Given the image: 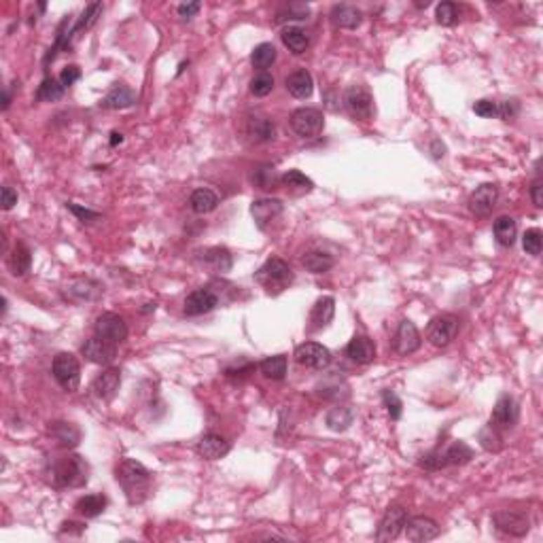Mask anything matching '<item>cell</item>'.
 Wrapping results in <instances>:
<instances>
[{
	"mask_svg": "<svg viewBox=\"0 0 543 543\" xmlns=\"http://www.w3.org/2000/svg\"><path fill=\"white\" fill-rule=\"evenodd\" d=\"M115 478L119 482V486L123 488L128 501L132 505H140L147 497H149V490H151V471L138 463V461H132V459H126L117 471H115Z\"/></svg>",
	"mask_w": 543,
	"mask_h": 543,
	"instance_id": "1",
	"label": "cell"
},
{
	"mask_svg": "<svg viewBox=\"0 0 543 543\" xmlns=\"http://www.w3.org/2000/svg\"><path fill=\"white\" fill-rule=\"evenodd\" d=\"M47 478L58 488H79V486L87 484L89 467H87V463L81 457L68 455V457L53 459L49 463Z\"/></svg>",
	"mask_w": 543,
	"mask_h": 543,
	"instance_id": "2",
	"label": "cell"
},
{
	"mask_svg": "<svg viewBox=\"0 0 543 543\" xmlns=\"http://www.w3.org/2000/svg\"><path fill=\"white\" fill-rule=\"evenodd\" d=\"M293 279H295V274H293V269L289 267V263L279 259V257L267 259L255 272V283L259 287H263L272 295H279L285 289H289L293 285Z\"/></svg>",
	"mask_w": 543,
	"mask_h": 543,
	"instance_id": "3",
	"label": "cell"
},
{
	"mask_svg": "<svg viewBox=\"0 0 543 543\" xmlns=\"http://www.w3.org/2000/svg\"><path fill=\"white\" fill-rule=\"evenodd\" d=\"M344 107L356 121H370L374 115V98L366 85H350L344 94Z\"/></svg>",
	"mask_w": 543,
	"mask_h": 543,
	"instance_id": "4",
	"label": "cell"
},
{
	"mask_svg": "<svg viewBox=\"0 0 543 543\" xmlns=\"http://www.w3.org/2000/svg\"><path fill=\"white\" fill-rule=\"evenodd\" d=\"M51 372H53V378L58 380V384L72 393L79 389V382H81V366H79V358L70 352H60L55 358H53V366H51Z\"/></svg>",
	"mask_w": 543,
	"mask_h": 543,
	"instance_id": "5",
	"label": "cell"
},
{
	"mask_svg": "<svg viewBox=\"0 0 543 543\" xmlns=\"http://www.w3.org/2000/svg\"><path fill=\"white\" fill-rule=\"evenodd\" d=\"M325 117L319 109H297L291 115V128L302 138H314L323 132Z\"/></svg>",
	"mask_w": 543,
	"mask_h": 543,
	"instance_id": "6",
	"label": "cell"
},
{
	"mask_svg": "<svg viewBox=\"0 0 543 543\" xmlns=\"http://www.w3.org/2000/svg\"><path fill=\"white\" fill-rule=\"evenodd\" d=\"M295 361L308 370H325L331 363V352L323 344L304 342L295 348Z\"/></svg>",
	"mask_w": 543,
	"mask_h": 543,
	"instance_id": "7",
	"label": "cell"
},
{
	"mask_svg": "<svg viewBox=\"0 0 543 543\" xmlns=\"http://www.w3.org/2000/svg\"><path fill=\"white\" fill-rule=\"evenodd\" d=\"M459 331V319L452 316V314H441V316H435L431 323H429V329H427V340L437 346V348H443L448 346L452 340H455Z\"/></svg>",
	"mask_w": 543,
	"mask_h": 543,
	"instance_id": "8",
	"label": "cell"
},
{
	"mask_svg": "<svg viewBox=\"0 0 543 543\" xmlns=\"http://www.w3.org/2000/svg\"><path fill=\"white\" fill-rule=\"evenodd\" d=\"M64 300L74 302V304H83V302H94L102 295V287L96 281L89 279H74L70 281L64 289H62Z\"/></svg>",
	"mask_w": 543,
	"mask_h": 543,
	"instance_id": "9",
	"label": "cell"
},
{
	"mask_svg": "<svg viewBox=\"0 0 543 543\" xmlns=\"http://www.w3.org/2000/svg\"><path fill=\"white\" fill-rule=\"evenodd\" d=\"M96 335L111 342V344H119L128 337V325L126 321L115 314V312H105L98 321H96Z\"/></svg>",
	"mask_w": 543,
	"mask_h": 543,
	"instance_id": "10",
	"label": "cell"
},
{
	"mask_svg": "<svg viewBox=\"0 0 543 543\" xmlns=\"http://www.w3.org/2000/svg\"><path fill=\"white\" fill-rule=\"evenodd\" d=\"M497 200H499V189L497 185L492 183H486V185H480L471 196H469V213L476 215V217H488L495 206H497Z\"/></svg>",
	"mask_w": 543,
	"mask_h": 543,
	"instance_id": "11",
	"label": "cell"
},
{
	"mask_svg": "<svg viewBox=\"0 0 543 543\" xmlns=\"http://www.w3.org/2000/svg\"><path fill=\"white\" fill-rule=\"evenodd\" d=\"M405 520H408V514L401 505H391L384 514V518L380 520V526H378V532H376V539L380 543L384 541H393L401 528L405 526Z\"/></svg>",
	"mask_w": 543,
	"mask_h": 543,
	"instance_id": "12",
	"label": "cell"
},
{
	"mask_svg": "<svg viewBox=\"0 0 543 543\" xmlns=\"http://www.w3.org/2000/svg\"><path fill=\"white\" fill-rule=\"evenodd\" d=\"M217 306H219V295L213 289L204 287V289H196L194 293L187 295L183 310L187 316H202V314L213 312Z\"/></svg>",
	"mask_w": 543,
	"mask_h": 543,
	"instance_id": "13",
	"label": "cell"
},
{
	"mask_svg": "<svg viewBox=\"0 0 543 543\" xmlns=\"http://www.w3.org/2000/svg\"><path fill=\"white\" fill-rule=\"evenodd\" d=\"M495 524L499 530L511 535V537H524L530 528V520L528 516L520 514V511H509V509H501L492 516Z\"/></svg>",
	"mask_w": 543,
	"mask_h": 543,
	"instance_id": "14",
	"label": "cell"
},
{
	"mask_svg": "<svg viewBox=\"0 0 543 543\" xmlns=\"http://www.w3.org/2000/svg\"><path fill=\"white\" fill-rule=\"evenodd\" d=\"M81 352H83V356H85L87 361H92V363H96V366H109V363H113V358H115V354H117L115 344H111V342H107V340H102V337H98V335L92 337V340H87V342L83 344Z\"/></svg>",
	"mask_w": 543,
	"mask_h": 543,
	"instance_id": "15",
	"label": "cell"
},
{
	"mask_svg": "<svg viewBox=\"0 0 543 543\" xmlns=\"http://www.w3.org/2000/svg\"><path fill=\"white\" fill-rule=\"evenodd\" d=\"M285 210V204L276 198H261L250 204V215L259 229H265L267 223H272L276 217H281Z\"/></svg>",
	"mask_w": 543,
	"mask_h": 543,
	"instance_id": "16",
	"label": "cell"
},
{
	"mask_svg": "<svg viewBox=\"0 0 543 543\" xmlns=\"http://www.w3.org/2000/svg\"><path fill=\"white\" fill-rule=\"evenodd\" d=\"M393 346H395V352L399 356H408V354H412L420 348V333H418V329L412 321L405 319V321L399 323Z\"/></svg>",
	"mask_w": 543,
	"mask_h": 543,
	"instance_id": "17",
	"label": "cell"
},
{
	"mask_svg": "<svg viewBox=\"0 0 543 543\" xmlns=\"http://www.w3.org/2000/svg\"><path fill=\"white\" fill-rule=\"evenodd\" d=\"M518 422V403L514 401V397L503 395L490 416V427L495 429H511Z\"/></svg>",
	"mask_w": 543,
	"mask_h": 543,
	"instance_id": "18",
	"label": "cell"
},
{
	"mask_svg": "<svg viewBox=\"0 0 543 543\" xmlns=\"http://www.w3.org/2000/svg\"><path fill=\"white\" fill-rule=\"evenodd\" d=\"M229 450H232V443H229L225 437L215 435V433L204 435V437L196 443V452H198L202 459H208V461H219V459H223Z\"/></svg>",
	"mask_w": 543,
	"mask_h": 543,
	"instance_id": "19",
	"label": "cell"
},
{
	"mask_svg": "<svg viewBox=\"0 0 543 543\" xmlns=\"http://www.w3.org/2000/svg\"><path fill=\"white\" fill-rule=\"evenodd\" d=\"M198 257H200L202 265L208 267L210 272H215V274H225V272H229L232 265H234L232 253H229L225 246H210V248H204Z\"/></svg>",
	"mask_w": 543,
	"mask_h": 543,
	"instance_id": "20",
	"label": "cell"
},
{
	"mask_svg": "<svg viewBox=\"0 0 543 543\" xmlns=\"http://www.w3.org/2000/svg\"><path fill=\"white\" fill-rule=\"evenodd\" d=\"M346 356L356 366H368L376 358V344L368 335H356L346 346Z\"/></svg>",
	"mask_w": 543,
	"mask_h": 543,
	"instance_id": "21",
	"label": "cell"
},
{
	"mask_svg": "<svg viewBox=\"0 0 543 543\" xmlns=\"http://www.w3.org/2000/svg\"><path fill=\"white\" fill-rule=\"evenodd\" d=\"M405 535L410 541H431L439 535V526L435 520L424 518V516H416L412 520H405Z\"/></svg>",
	"mask_w": 543,
	"mask_h": 543,
	"instance_id": "22",
	"label": "cell"
},
{
	"mask_svg": "<svg viewBox=\"0 0 543 543\" xmlns=\"http://www.w3.org/2000/svg\"><path fill=\"white\" fill-rule=\"evenodd\" d=\"M287 89L289 94L293 98H300V100H306L312 96L314 92V81H312V74L306 70V68H300L295 72H291L287 76Z\"/></svg>",
	"mask_w": 543,
	"mask_h": 543,
	"instance_id": "23",
	"label": "cell"
},
{
	"mask_svg": "<svg viewBox=\"0 0 543 543\" xmlns=\"http://www.w3.org/2000/svg\"><path fill=\"white\" fill-rule=\"evenodd\" d=\"M333 314H335V300L329 297V295L319 297L316 304L312 306V312H310V329L312 331L325 329L333 321Z\"/></svg>",
	"mask_w": 543,
	"mask_h": 543,
	"instance_id": "24",
	"label": "cell"
},
{
	"mask_svg": "<svg viewBox=\"0 0 543 543\" xmlns=\"http://www.w3.org/2000/svg\"><path fill=\"white\" fill-rule=\"evenodd\" d=\"M361 22H363V13H361V9H356L352 5H335L331 9V24L335 28L354 30V28L361 26Z\"/></svg>",
	"mask_w": 543,
	"mask_h": 543,
	"instance_id": "25",
	"label": "cell"
},
{
	"mask_svg": "<svg viewBox=\"0 0 543 543\" xmlns=\"http://www.w3.org/2000/svg\"><path fill=\"white\" fill-rule=\"evenodd\" d=\"M246 134L255 142H272L276 138V126L267 117H248L246 119Z\"/></svg>",
	"mask_w": 543,
	"mask_h": 543,
	"instance_id": "26",
	"label": "cell"
},
{
	"mask_svg": "<svg viewBox=\"0 0 543 543\" xmlns=\"http://www.w3.org/2000/svg\"><path fill=\"white\" fill-rule=\"evenodd\" d=\"M100 105L111 111H123V109H130L136 105V94L126 85H115Z\"/></svg>",
	"mask_w": 543,
	"mask_h": 543,
	"instance_id": "27",
	"label": "cell"
},
{
	"mask_svg": "<svg viewBox=\"0 0 543 543\" xmlns=\"http://www.w3.org/2000/svg\"><path fill=\"white\" fill-rule=\"evenodd\" d=\"M119 384H121V374L117 372V370H107V372H102L96 380H94V393L100 397V399H105V401H109V399H113L115 397V393L119 391Z\"/></svg>",
	"mask_w": 543,
	"mask_h": 543,
	"instance_id": "28",
	"label": "cell"
},
{
	"mask_svg": "<svg viewBox=\"0 0 543 543\" xmlns=\"http://www.w3.org/2000/svg\"><path fill=\"white\" fill-rule=\"evenodd\" d=\"M302 265L312 272V274H323V272H329L335 265L333 255H329L327 250H310L302 257Z\"/></svg>",
	"mask_w": 543,
	"mask_h": 543,
	"instance_id": "29",
	"label": "cell"
},
{
	"mask_svg": "<svg viewBox=\"0 0 543 543\" xmlns=\"http://www.w3.org/2000/svg\"><path fill=\"white\" fill-rule=\"evenodd\" d=\"M189 206L196 215H208L219 206V198L213 189H196L189 198Z\"/></svg>",
	"mask_w": 543,
	"mask_h": 543,
	"instance_id": "30",
	"label": "cell"
},
{
	"mask_svg": "<svg viewBox=\"0 0 543 543\" xmlns=\"http://www.w3.org/2000/svg\"><path fill=\"white\" fill-rule=\"evenodd\" d=\"M492 232H495V238L501 246L509 248L514 246L516 238H518V225H516V219L511 217H499L492 225Z\"/></svg>",
	"mask_w": 543,
	"mask_h": 543,
	"instance_id": "31",
	"label": "cell"
},
{
	"mask_svg": "<svg viewBox=\"0 0 543 543\" xmlns=\"http://www.w3.org/2000/svg\"><path fill=\"white\" fill-rule=\"evenodd\" d=\"M352 420H354V412H352V408H348V405H335V408H331V410L327 412V416H325L327 427H329L331 431H335V433L346 431V429L352 424Z\"/></svg>",
	"mask_w": 543,
	"mask_h": 543,
	"instance_id": "32",
	"label": "cell"
},
{
	"mask_svg": "<svg viewBox=\"0 0 543 543\" xmlns=\"http://www.w3.org/2000/svg\"><path fill=\"white\" fill-rule=\"evenodd\" d=\"M259 370L269 380H283L287 376V356L285 354L267 356V358H263L261 363H259Z\"/></svg>",
	"mask_w": 543,
	"mask_h": 543,
	"instance_id": "33",
	"label": "cell"
},
{
	"mask_svg": "<svg viewBox=\"0 0 543 543\" xmlns=\"http://www.w3.org/2000/svg\"><path fill=\"white\" fill-rule=\"evenodd\" d=\"M441 457H443L445 467H448V465H465L467 461H471L474 450H471L467 443H463V441H455L450 448H445V450L441 452Z\"/></svg>",
	"mask_w": 543,
	"mask_h": 543,
	"instance_id": "34",
	"label": "cell"
},
{
	"mask_svg": "<svg viewBox=\"0 0 543 543\" xmlns=\"http://www.w3.org/2000/svg\"><path fill=\"white\" fill-rule=\"evenodd\" d=\"M283 43H285V47L291 51V53H295V55H302L306 49H308V45H310V41H308V34L302 30V28H293V26H289V28H285L283 30Z\"/></svg>",
	"mask_w": 543,
	"mask_h": 543,
	"instance_id": "35",
	"label": "cell"
},
{
	"mask_svg": "<svg viewBox=\"0 0 543 543\" xmlns=\"http://www.w3.org/2000/svg\"><path fill=\"white\" fill-rule=\"evenodd\" d=\"M51 435L64 448H74L81 439V431L70 422H53L51 424Z\"/></svg>",
	"mask_w": 543,
	"mask_h": 543,
	"instance_id": "36",
	"label": "cell"
},
{
	"mask_svg": "<svg viewBox=\"0 0 543 543\" xmlns=\"http://www.w3.org/2000/svg\"><path fill=\"white\" fill-rule=\"evenodd\" d=\"M105 507H107V497H105V495H87V497L79 499L76 505H74V509H76L81 516H85V518H96V516H100V514L105 511Z\"/></svg>",
	"mask_w": 543,
	"mask_h": 543,
	"instance_id": "37",
	"label": "cell"
},
{
	"mask_svg": "<svg viewBox=\"0 0 543 543\" xmlns=\"http://www.w3.org/2000/svg\"><path fill=\"white\" fill-rule=\"evenodd\" d=\"M281 183H283L287 189L295 192V194H308V192L314 189V183H312V180H310L304 172H300V170H289L287 174H283V176H281Z\"/></svg>",
	"mask_w": 543,
	"mask_h": 543,
	"instance_id": "38",
	"label": "cell"
},
{
	"mask_svg": "<svg viewBox=\"0 0 543 543\" xmlns=\"http://www.w3.org/2000/svg\"><path fill=\"white\" fill-rule=\"evenodd\" d=\"M276 62V47L272 43H261L253 49L250 53V64L253 68H259L265 72V68H269L272 64Z\"/></svg>",
	"mask_w": 543,
	"mask_h": 543,
	"instance_id": "39",
	"label": "cell"
},
{
	"mask_svg": "<svg viewBox=\"0 0 543 543\" xmlns=\"http://www.w3.org/2000/svg\"><path fill=\"white\" fill-rule=\"evenodd\" d=\"M30 261H32V257H30L28 246L22 244V242H18L15 248H13V253L9 255V267L13 269V274H15V276H24L26 272L30 269Z\"/></svg>",
	"mask_w": 543,
	"mask_h": 543,
	"instance_id": "40",
	"label": "cell"
},
{
	"mask_svg": "<svg viewBox=\"0 0 543 543\" xmlns=\"http://www.w3.org/2000/svg\"><path fill=\"white\" fill-rule=\"evenodd\" d=\"M102 15V5L100 3H94V5H87L85 7V11L81 13V20L74 24V28L68 32V39L70 36H76L79 32H83V30H89L92 28L96 22H98V18Z\"/></svg>",
	"mask_w": 543,
	"mask_h": 543,
	"instance_id": "41",
	"label": "cell"
},
{
	"mask_svg": "<svg viewBox=\"0 0 543 543\" xmlns=\"http://www.w3.org/2000/svg\"><path fill=\"white\" fill-rule=\"evenodd\" d=\"M62 96H64V87H62L60 79H49V76L41 83L39 92H36V98L41 102H55Z\"/></svg>",
	"mask_w": 543,
	"mask_h": 543,
	"instance_id": "42",
	"label": "cell"
},
{
	"mask_svg": "<svg viewBox=\"0 0 543 543\" xmlns=\"http://www.w3.org/2000/svg\"><path fill=\"white\" fill-rule=\"evenodd\" d=\"M272 89H274V76H272L269 72H259L253 76L250 81V92L253 96L257 98H265L272 94Z\"/></svg>",
	"mask_w": 543,
	"mask_h": 543,
	"instance_id": "43",
	"label": "cell"
},
{
	"mask_svg": "<svg viewBox=\"0 0 543 543\" xmlns=\"http://www.w3.org/2000/svg\"><path fill=\"white\" fill-rule=\"evenodd\" d=\"M435 18H437L439 26H445V28L457 26L459 24V9H457L455 3H441L435 9Z\"/></svg>",
	"mask_w": 543,
	"mask_h": 543,
	"instance_id": "44",
	"label": "cell"
},
{
	"mask_svg": "<svg viewBox=\"0 0 543 543\" xmlns=\"http://www.w3.org/2000/svg\"><path fill=\"white\" fill-rule=\"evenodd\" d=\"M310 15V9L308 5H300V3H291L287 9H283L276 18L279 24H285V22H302V20H308Z\"/></svg>",
	"mask_w": 543,
	"mask_h": 543,
	"instance_id": "45",
	"label": "cell"
},
{
	"mask_svg": "<svg viewBox=\"0 0 543 543\" xmlns=\"http://www.w3.org/2000/svg\"><path fill=\"white\" fill-rule=\"evenodd\" d=\"M541 244H543V234H541V229L532 227V229H526V232H524V236H522V248H524L528 255H532V257L541 255Z\"/></svg>",
	"mask_w": 543,
	"mask_h": 543,
	"instance_id": "46",
	"label": "cell"
},
{
	"mask_svg": "<svg viewBox=\"0 0 543 543\" xmlns=\"http://www.w3.org/2000/svg\"><path fill=\"white\" fill-rule=\"evenodd\" d=\"M253 180H255V183H257L261 189H272V187L276 185L279 174H276V170L272 168V166H263V168H259V170L255 172Z\"/></svg>",
	"mask_w": 543,
	"mask_h": 543,
	"instance_id": "47",
	"label": "cell"
},
{
	"mask_svg": "<svg viewBox=\"0 0 543 543\" xmlns=\"http://www.w3.org/2000/svg\"><path fill=\"white\" fill-rule=\"evenodd\" d=\"M480 443H482V448H486V450H490V452L501 450V437H499L497 429L490 427V424L484 427V429L480 431Z\"/></svg>",
	"mask_w": 543,
	"mask_h": 543,
	"instance_id": "48",
	"label": "cell"
},
{
	"mask_svg": "<svg viewBox=\"0 0 543 543\" xmlns=\"http://www.w3.org/2000/svg\"><path fill=\"white\" fill-rule=\"evenodd\" d=\"M382 401H384V405H387L391 418H393V420H399V418H401V410H403L401 399H399L393 391H384V393H382Z\"/></svg>",
	"mask_w": 543,
	"mask_h": 543,
	"instance_id": "49",
	"label": "cell"
},
{
	"mask_svg": "<svg viewBox=\"0 0 543 543\" xmlns=\"http://www.w3.org/2000/svg\"><path fill=\"white\" fill-rule=\"evenodd\" d=\"M474 113L480 115V117L490 119V117H499V107H497V102H492V100H478V102L474 105Z\"/></svg>",
	"mask_w": 543,
	"mask_h": 543,
	"instance_id": "50",
	"label": "cell"
},
{
	"mask_svg": "<svg viewBox=\"0 0 543 543\" xmlns=\"http://www.w3.org/2000/svg\"><path fill=\"white\" fill-rule=\"evenodd\" d=\"M66 206H68V210H70L79 221H83V223H94V221H98V219H100V215H98V213L87 210V208H83V206H76V204H66Z\"/></svg>",
	"mask_w": 543,
	"mask_h": 543,
	"instance_id": "51",
	"label": "cell"
},
{
	"mask_svg": "<svg viewBox=\"0 0 543 543\" xmlns=\"http://www.w3.org/2000/svg\"><path fill=\"white\" fill-rule=\"evenodd\" d=\"M79 79H81V70H79V66H66V68L62 70V74H60V83H62V87H64V89H66V87H70V85H74Z\"/></svg>",
	"mask_w": 543,
	"mask_h": 543,
	"instance_id": "52",
	"label": "cell"
},
{
	"mask_svg": "<svg viewBox=\"0 0 543 543\" xmlns=\"http://www.w3.org/2000/svg\"><path fill=\"white\" fill-rule=\"evenodd\" d=\"M497 107H499V117H503V119H514L518 115V111H520L518 100H505V102H501Z\"/></svg>",
	"mask_w": 543,
	"mask_h": 543,
	"instance_id": "53",
	"label": "cell"
},
{
	"mask_svg": "<svg viewBox=\"0 0 543 543\" xmlns=\"http://www.w3.org/2000/svg\"><path fill=\"white\" fill-rule=\"evenodd\" d=\"M200 9H202V5H200V3H185V5H180V7H178V15L183 18V20H192Z\"/></svg>",
	"mask_w": 543,
	"mask_h": 543,
	"instance_id": "54",
	"label": "cell"
},
{
	"mask_svg": "<svg viewBox=\"0 0 543 543\" xmlns=\"http://www.w3.org/2000/svg\"><path fill=\"white\" fill-rule=\"evenodd\" d=\"M18 204V192H13L11 187H3V208L11 210Z\"/></svg>",
	"mask_w": 543,
	"mask_h": 543,
	"instance_id": "55",
	"label": "cell"
},
{
	"mask_svg": "<svg viewBox=\"0 0 543 543\" xmlns=\"http://www.w3.org/2000/svg\"><path fill=\"white\" fill-rule=\"evenodd\" d=\"M541 192H543V185H541V180L537 178L535 183H532V187H530V200H532V204H535L537 208L543 206V196H541Z\"/></svg>",
	"mask_w": 543,
	"mask_h": 543,
	"instance_id": "56",
	"label": "cell"
},
{
	"mask_svg": "<svg viewBox=\"0 0 543 543\" xmlns=\"http://www.w3.org/2000/svg\"><path fill=\"white\" fill-rule=\"evenodd\" d=\"M123 142V136L119 134V132H113L111 134V147H117V145H121Z\"/></svg>",
	"mask_w": 543,
	"mask_h": 543,
	"instance_id": "57",
	"label": "cell"
},
{
	"mask_svg": "<svg viewBox=\"0 0 543 543\" xmlns=\"http://www.w3.org/2000/svg\"><path fill=\"white\" fill-rule=\"evenodd\" d=\"M9 105H11V94L5 89V96H3V111H7V109H9Z\"/></svg>",
	"mask_w": 543,
	"mask_h": 543,
	"instance_id": "58",
	"label": "cell"
}]
</instances>
